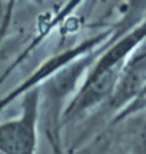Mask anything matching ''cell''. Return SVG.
Masks as SVG:
<instances>
[{
	"mask_svg": "<svg viewBox=\"0 0 146 154\" xmlns=\"http://www.w3.org/2000/svg\"><path fill=\"white\" fill-rule=\"evenodd\" d=\"M146 42V17L129 30H122L112 42H107L103 54L93 62L77 92L63 111V124L73 122L90 109L105 105L112 98L116 85L126 69L127 62Z\"/></svg>",
	"mask_w": 146,
	"mask_h": 154,
	"instance_id": "obj_1",
	"label": "cell"
},
{
	"mask_svg": "<svg viewBox=\"0 0 146 154\" xmlns=\"http://www.w3.org/2000/svg\"><path fill=\"white\" fill-rule=\"evenodd\" d=\"M39 112L40 88H33L23 95L20 114L0 125L1 154H36Z\"/></svg>",
	"mask_w": 146,
	"mask_h": 154,
	"instance_id": "obj_2",
	"label": "cell"
},
{
	"mask_svg": "<svg viewBox=\"0 0 146 154\" xmlns=\"http://www.w3.org/2000/svg\"><path fill=\"white\" fill-rule=\"evenodd\" d=\"M139 153L140 154H146V114L142 122V127H140V133H139Z\"/></svg>",
	"mask_w": 146,
	"mask_h": 154,
	"instance_id": "obj_3",
	"label": "cell"
},
{
	"mask_svg": "<svg viewBox=\"0 0 146 154\" xmlns=\"http://www.w3.org/2000/svg\"><path fill=\"white\" fill-rule=\"evenodd\" d=\"M53 147H54V154H62V151H60V148L57 147L56 143H53Z\"/></svg>",
	"mask_w": 146,
	"mask_h": 154,
	"instance_id": "obj_4",
	"label": "cell"
}]
</instances>
